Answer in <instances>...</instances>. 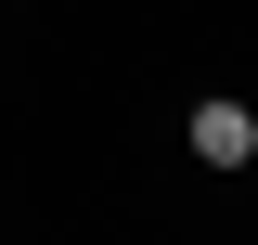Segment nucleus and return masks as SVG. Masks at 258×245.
<instances>
[{
    "instance_id": "nucleus-1",
    "label": "nucleus",
    "mask_w": 258,
    "mask_h": 245,
    "mask_svg": "<svg viewBox=\"0 0 258 245\" xmlns=\"http://www.w3.org/2000/svg\"><path fill=\"white\" fill-rule=\"evenodd\" d=\"M207 168H258V103H232V91H207L194 103V129H181Z\"/></svg>"
}]
</instances>
